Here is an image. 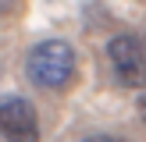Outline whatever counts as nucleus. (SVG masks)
I'll use <instances>...</instances> for the list:
<instances>
[{
	"label": "nucleus",
	"mask_w": 146,
	"mask_h": 142,
	"mask_svg": "<svg viewBox=\"0 0 146 142\" xmlns=\"http://www.w3.org/2000/svg\"><path fill=\"white\" fill-rule=\"evenodd\" d=\"M75 50L71 43L64 39H39L25 57V75L36 89H50V92H61L75 82Z\"/></svg>",
	"instance_id": "1"
},
{
	"label": "nucleus",
	"mask_w": 146,
	"mask_h": 142,
	"mask_svg": "<svg viewBox=\"0 0 146 142\" xmlns=\"http://www.w3.org/2000/svg\"><path fill=\"white\" fill-rule=\"evenodd\" d=\"M107 60H111L121 85H128V89H143L146 85V43H143V36H114L107 43Z\"/></svg>",
	"instance_id": "2"
},
{
	"label": "nucleus",
	"mask_w": 146,
	"mask_h": 142,
	"mask_svg": "<svg viewBox=\"0 0 146 142\" xmlns=\"http://www.w3.org/2000/svg\"><path fill=\"white\" fill-rule=\"evenodd\" d=\"M0 135L7 142H39L36 106L21 96H4L0 99Z\"/></svg>",
	"instance_id": "3"
},
{
	"label": "nucleus",
	"mask_w": 146,
	"mask_h": 142,
	"mask_svg": "<svg viewBox=\"0 0 146 142\" xmlns=\"http://www.w3.org/2000/svg\"><path fill=\"white\" fill-rule=\"evenodd\" d=\"M82 142H125V139H118V135H86Z\"/></svg>",
	"instance_id": "4"
},
{
	"label": "nucleus",
	"mask_w": 146,
	"mask_h": 142,
	"mask_svg": "<svg viewBox=\"0 0 146 142\" xmlns=\"http://www.w3.org/2000/svg\"><path fill=\"white\" fill-rule=\"evenodd\" d=\"M14 7H18V0H0V18H4V14H11Z\"/></svg>",
	"instance_id": "5"
},
{
	"label": "nucleus",
	"mask_w": 146,
	"mask_h": 142,
	"mask_svg": "<svg viewBox=\"0 0 146 142\" xmlns=\"http://www.w3.org/2000/svg\"><path fill=\"white\" fill-rule=\"evenodd\" d=\"M139 117L146 121V92H143V96H139Z\"/></svg>",
	"instance_id": "6"
},
{
	"label": "nucleus",
	"mask_w": 146,
	"mask_h": 142,
	"mask_svg": "<svg viewBox=\"0 0 146 142\" xmlns=\"http://www.w3.org/2000/svg\"><path fill=\"white\" fill-rule=\"evenodd\" d=\"M143 43H146V36H143Z\"/></svg>",
	"instance_id": "7"
}]
</instances>
